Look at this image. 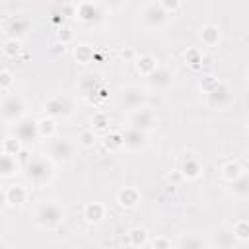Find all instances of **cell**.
I'll return each instance as SVG.
<instances>
[{
  "label": "cell",
  "instance_id": "cell-1",
  "mask_svg": "<svg viewBox=\"0 0 249 249\" xmlns=\"http://www.w3.org/2000/svg\"><path fill=\"white\" fill-rule=\"evenodd\" d=\"M64 220H66V208L58 200L45 198L39 200L33 208V224L39 230H47V231L58 230L64 224Z\"/></svg>",
  "mask_w": 249,
  "mask_h": 249
},
{
  "label": "cell",
  "instance_id": "cell-2",
  "mask_svg": "<svg viewBox=\"0 0 249 249\" xmlns=\"http://www.w3.org/2000/svg\"><path fill=\"white\" fill-rule=\"evenodd\" d=\"M23 175L27 177V181L35 187H45L53 181L54 177V161L47 156V154H39L33 156L31 160H27L25 167H23Z\"/></svg>",
  "mask_w": 249,
  "mask_h": 249
},
{
  "label": "cell",
  "instance_id": "cell-3",
  "mask_svg": "<svg viewBox=\"0 0 249 249\" xmlns=\"http://www.w3.org/2000/svg\"><path fill=\"white\" fill-rule=\"evenodd\" d=\"M171 14L165 12L158 2H146L140 10H138V19L142 23L144 29L148 31H160L169 23Z\"/></svg>",
  "mask_w": 249,
  "mask_h": 249
},
{
  "label": "cell",
  "instance_id": "cell-4",
  "mask_svg": "<svg viewBox=\"0 0 249 249\" xmlns=\"http://www.w3.org/2000/svg\"><path fill=\"white\" fill-rule=\"evenodd\" d=\"M148 105V89L138 84H123L119 88V107L124 111H134Z\"/></svg>",
  "mask_w": 249,
  "mask_h": 249
},
{
  "label": "cell",
  "instance_id": "cell-5",
  "mask_svg": "<svg viewBox=\"0 0 249 249\" xmlns=\"http://www.w3.org/2000/svg\"><path fill=\"white\" fill-rule=\"evenodd\" d=\"M23 117H27V103L21 95L18 93H4L2 99V121L6 126L16 124L18 121H21Z\"/></svg>",
  "mask_w": 249,
  "mask_h": 249
},
{
  "label": "cell",
  "instance_id": "cell-6",
  "mask_svg": "<svg viewBox=\"0 0 249 249\" xmlns=\"http://www.w3.org/2000/svg\"><path fill=\"white\" fill-rule=\"evenodd\" d=\"M45 154L54 161V163H70L76 158V144L70 138L54 136L47 140Z\"/></svg>",
  "mask_w": 249,
  "mask_h": 249
},
{
  "label": "cell",
  "instance_id": "cell-7",
  "mask_svg": "<svg viewBox=\"0 0 249 249\" xmlns=\"http://www.w3.org/2000/svg\"><path fill=\"white\" fill-rule=\"evenodd\" d=\"M233 103V91L226 82H220L210 93H204V105L214 111H224Z\"/></svg>",
  "mask_w": 249,
  "mask_h": 249
},
{
  "label": "cell",
  "instance_id": "cell-8",
  "mask_svg": "<svg viewBox=\"0 0 249 249\" xmlns=\"http://www.w3.org/2000/svg\"><path fill=\"white\" fill-rule=\"evenodd\" d=\"M43 113L56 121L68 119L72 113V101L66 95H51L43 101Z\"/></svg>",
  "mask_w": 249,
  "mask_h": 249
},
{
  "label": "cell",
  "instance_id": "cell-9",
  "mask_svg": "<svg viewBox=\"0 0 249 249\" xmlns=\"http://www.w3.org/2000/svg\"><path fill=\"white\" fill-rule=\"evenodd\" d=\"M177 169H179V173H181V177H183L185 181H198L200 175H202L204 165H202V161H200V158H198L196 154L185 152V154L179 158Z\"/></svg>",
  "mask_w": 249,
  "mask_h": 249
},
{
  "label": "cell",
  "instance_id": "cell-10",
  "mask_svg": "<svg viewBox=\"0 0 249 249\" xmlns=\"http://www.w3.org/2000/svg\"><path fill=\"white\" fill-rule=\"evenodd\" d=\"M103 6L95 0H82L76 4V21L84 25H93L101 19Z\"/></svg>",
  "mask_w": 249,
  "mask_h": 249
},
{
  "label": "cell",
  "instance_id": "cell-11",
  "mask_svg": "<svg viewBox=\"0 0 249 249\" xmlns=\"http://www.w3.org/2000/svg\"><path fill=\"white\" fill-rule=\"evenodd\" d=\"M156 124H158V119L148 105L134 109V111H128V126L140 128L144 132H152L156 128Z\"/></svg>",
  "mask_w": 249,
  "mask_h": 249
},
{
  "label": "cell",
  "instance_id": "cell-12",
  "mask_svg": "<svg viewBox=\"0 0 249 249\" xmlns=\"http://www.w3.org/2000/svg\"><path fill=\"white\" fill-rule=\"evenodd\" d=\"M123 136H124V146H123V150L128 152V154L142 152V150H146V146H148V132H144V130H140V128L128 126V128L123 130Z\"/></svg>",
  "mask_w": 249,
  "mask_h": 249
},
{
  "label": "cell",
  "instance_id": "cell-13",
  "mask_svg": "<svg viewBox=\"0 0 249 249\" xmlns=\"http://www.w3.org/2000/svg\"><path fill=\"white\" fill-rule=\"evenodd\" d=\"M27 198H29V191L19 183H12L2 189V200L10 208H21L27 202Z\"/></svg>",
  "mask_w": 249,
  "mask_h": 249
},
{
  "label": "cell",
  "instance_id": "cell-14",
  "mask_svg": "<svg viewBox=\"0 0 249 249\" xmlns=\"http://www.w3.org/2000/svg\"><path fill=\"white\" fill-rule=\"evenodd\" d=\"M101 86H103V82H101V76L97 72H86V74L80 76V80L76 84V89H78V93L84 99L93 101L95 99V93H97V89Z\"/></svg>",
  "mask_w": 249,
  "mask_h": 249
},
{
  "label": "cell",
  "instance_id": "cell-15",
  "mask_svg": "<svg viewBox=\"0 0 249 249\" xmlns=\"http://www.w3.org/2000/svg\"><path fill=\"white\" fill-rule=\"evenodd\" d=\"M29 31H31V21L25 16H21V14H16V16H10V18L4 19V33H6V37L23 39Z\"/></svg>",
  "mask_w": 249,
  "mask_h": 249
},
{
  "label": "cell",
  "instance_id": "cell-16",
  "mask_svg": "<svg viewBox=\"0 0 249 249\" xmlns=\"http://www.w3.org/2000/svg\"><path fill=\"white\" fill-rule=\"evenodd\" d=\"M146 82H148V88L150 89H154V91H165L173 84V70L160 64L150 76H146Z\"/></svg>",
  "mask_w": 249,
  "mask_h": 249
},
{
  "label": "cell",
  "instance_id": "cell-17",
  "mask_svg": "<svg viewBox=\"0 0 249 249\" xmlns=\"http://www.w3.org/2000/svg\"><path fill=\"white\" fill-rule=\"evenodd\" d=\"M14 134L25 144V142H33L39 138V130H37V121L31 117H23L21 121H18L14 124Z\"/></svg>",
  "mask_w": 249,
  "mask_h": 249
},
{
  "label": "cell",
  "instance_id": "cell-18",
  "mask_svg": "<svg viewBox=\"0 0 249 249\" xmlns=\"http://www.w3.org/2000/svg\"><path fill=\"white\" fill-rule=\"evenodd\" d=\"M82 218H84L86 224L97 226V224H101L107 218V206L103 202H99V200L86 202L84 204V210H82Z\"/></svg>",
  "mask_w": 249,
  "mask_h": 249
},
{
  "label": "cell",
  "instance_id": "cell-19",
  "mask_svg": "<svg viewBox=\"0 0 249 249\" xmlns=\"http://www.w3.org/2000/svg\"><path fill=\"white\" fill-rule=\"evenodd\" d=\"M19 173H23V165H21L19 158L2 152V158H0V177L6 181V179H12V177H16Z\"/></svg>",
  "mask_w": 249,
  "mask_h": 249
},
{
  "label": "cell",
  "instance_id": "cell-20",
  "mask_svg": "<svg viewBox=\"0 0 249 249\" xmlns=\"http://www.w3.org/2000/svg\"><path fill=\"white\" fill-rule=\"evenodd\" d=\"M142 196H140V191L136 187H123L117 191V204L123 208V210H132L140 204Z\"/></svg>",
  "mask_w": 249,
  "mask_h": 249
},
{
  "label": "cell",
  "instance_id": "cell-21",
  "mask_svg": "<svg viewBox=\"0 0 249 249\" xmlns=\"http://www.w3.org/2000/svg\"><path fill=\"white\" fill-rule=\"evenodd\" d=\"M198 39H200V43L204 47H210V49L212 47H218V43L222 41V29L218 25H214V23H206V25L200 27Z\"/></svg>",
  "mask_w": 249,
  "mask_h": 249
},
{
  "label": "cell",
  "instance_id": "cell-22",
  "mask_svg": "<svg viewBox=\"0 0 249 249\" xmlns=\"http://www.w3.org/2000/svg\"><path fill=\"white\" fill-rule=\"evenodd\" d=\"M134 68H136V72L140 74V76H150L158 66H160V60L154 56V54H150V53H142V54H138L134 60Z\"/></svg>",
  "mask_w": 249,
  "mask_h": 249
},
{
  "label": "cell",
  "instance_id": "cell-23",
  "mask_svg": "<svg viewBox=\"0 0 249 249\" xmlns=\"http://www.w3.org/2000/svg\"><path fill=\"white\" fill-rule=\"evenodd\" d=\"M175 247H181V249H202V247H210V239L202 237L200 233H181L179 239L175 241Z\"/></svg>",
  "mask_w": 249,
  "mask_h": 249
},
{
  "label": "cell",
  "instance_id": "cell-24",
  "mask_svg": "<svg viewBox=\"0 0 249 249\" xmlns=\"http://www.w3.org/2000/svg\"><path fill=\"white\" fill-rule=\"evenodd\" d=\"M103 148L111 154L115 152H121L123 146H124V136H123V130H117V128H109L105 134H103Z\"/></svg>",
  "mask_w": 249,
  "mask_h": 249
},
{
  "label": "cell",
  "instance_id": "cell-25",
  "mask_svg": "<svg viewBox=\"0 0 249 249\" xmlns=\"http://www.w3.org/2000/svg\"><path fill=\"white\" fill-rule=\"evenodd\" d=\"M237 243L239 241L233 235L231 228L230 230H220V231L212 233V237H210V247H218V249H230V247H235Z\"/></svg>",
  "mask_w": 249,
  "mask_h": 249
},
{
  "label": "cell",
  "instance_id": "cell-26",
  "mask_svg": "<svg viewBox=\"0 0 249 249\" xmlns=\"http://www.w3.org/2000/svg\"><path fill=\"white\" fill-rule=\"evenodd\" d=\"M72 56H74V60L78 64L86 66V64L93 62V58H95V47L89 45V43H78L72 49Z\"/></svg>",
  "mask_w": 249,
  "mask_h": 249
},
{
  "label": "cell",
  "instance_id": "cell-27",
  "mask_svg": "<svg viewBox=\"0 0 249 249\" xmlns=\"http://www.w3.org/2000/svg\"><path fill=\"white\" fill-rule=\"evenodd\" d=\"M243 173H245V171H243V165H241L237 160H228V161H224L222 167H220V177H222L226 183L235 181V179L241 177Z\"/></svg>",
  "mask_w": 249,
  "mask_h": 249
},
{
  "label": "cell",
  "instance_id": "cell-28",
  "mask_svg": "<svg viewBox=\"0 0 249 249\" xmlns=\"http://www.w3.org/2000/svg\"><path fill=\"white\" fill-rule=\"evenodd\" d=\"M37 130H39V138L43 140H51L56 136V130H58V124H56V119L53 117H41L37 119Z\"/></svg>",
  "mask_w": 249,
  "mask_h": 249
},
{
  "label": "cell",
  "instance_id": "cell-29",
  "mask_svg": "<svg viewBox=\"0 0 249 249\" xmlns=\"http://www.w3.org/2000/svg\"><path fill=\"white\" fill-rule=\"evenodd\" d=\"M21 53H23L21 39H16V37H6V39H4V43H2V54H4L6 58L18 60Z\"/></svg>",
  "mask_w": 249,
  "mask_h": 249
},
{
  "label": "cell",
  "instance_id": "cell-30",
  "mask_svg": "<svg viewBox=\"0 0 249 249\" xmlns=\"http://www.w3.org/2000/svg\"><path fill=\"white\" fill-rule=\"evenodd\" d=\"M150 243V233L146 228H130L128 230V245L130 247H148Z\"/></svg>",
  "mask_w": 249,
  "mask_h": 249
},
{
  "label": "cell",
  "instance_id": "cell-31",
  "mask_svg": "<svg viewBox=\"0 0 249 249\" xmlns=\"http://www.w3.org/2000/svg\"><path fill=\"white\" fill-rule=\"evenodd\" d=\"M183 60H185V64H187L189 68L198 70V68H202V64H204V54H202V51H200L198 47H189V49L183 53Z\"/></svg>",
  "mask_w": 249,
  "mask_h": 249
},
{
  "label": "cell",
  "instance_id": "cell-32",
  "mask_svg": "<svg viewBox=\"0 0 249 249\" xmlns=\"http://www.w3.org/2000/svg\"><path fill=\"white\" fill-rule=\"evenodd\" d=\"M230 193L237 198H247L249 196V173H243L235 181L230 183Z\"/></svg>",
  "mask_w": 249,
  "mask_h": 249
},
{
  "label": "cell",
  "instance_id": "cell-33",
  "mask_svg": "<svg viewBox=\"0 0 249 249\" xmlns=\"http://www.w3.org/2000/svg\"><path fill=\"white\" fill-rule=\"evenodd\" d=\"M89 123H91V128H93L97 134H105V132L111 128V121H109V115H107L105 111H95Z\"/></svg>",
  "mask_w": 249,
  "mask_h": 249
},
{
  "label": "cell",
  "instance_id": "cell-34",
  "mask_svg": "<svg viewBox=\"0 0 249 249\" xmlns=\"http://www.w3.org/2000/svg\"><path fill=\"white\" fill-rule=\"evenodd\" d=\"M23 150V142L16 136V134H8L2 140V152L4 154H12V156H19Z\"/></svg>",
  "mask_w": 249,
  "mask_h": 249
},
{
  "label": "cell",
  "instance_id": "cell-35",
  "mask_svg": "<svg viewBox=\"0 0 249 249\" xmlns=\"http://www.w3.org/2000/svg\"><path fill=\"white\" fill-rule=\"evenodd\" d=\"M78 144H80L82 148H86V150L93 148V146L97 144V132H95L91 126L80 130V134H78Z\"/></svg>",
  "mask_w": 249,
  "mask_h": 249
},
{
  "label": "cell",
  "instance_id": "cell-36",
  "mask_svg": "<svg viewBox=\"0 0 249 249\" xmlns=\"http://www.w3.org/2000/svg\"><path fill=\"white\" fill-rule=\"evenodd\" d=\"M231 231H233V235L237 237V241H239V243H245V241H249V220L241 218V220L233 222V226H231Z\"/></svg>",
  "mask_w": 249,
  "mask_h": 249
},
{
  "label": "cell",
  "instance_id": "cell-37",
  "mask_svg": "<svg viewBox=\"0 0 249 249\" xmlns=\"http://www.w3.org/2000/svg\"><path fill=\"white\" fill-rule=\"evenodd\" d=\"M220 82H222V80L216 78L214 74H202V76L198 78V89H200L202 93H210L214 88H218Z\"/></svg>",
  "mask_w": 249,
  "mask_h": 249
},
{
  "label": "cell",
  "instance_id": "cell-38",
  "mask_svg": "<svg viewBox=\"0 0 249 249\" xmlns=\"http://www.w3.org/2000/svg\"><path fill=\"white\" fill-rule=\"evenodd\" d=\"M14 82H16L14 74L8 68H2L0 70V89H2V93H10L12 88H14Z\"/></svg>",
  "mask_w": 249,
  "mask_h": 249
},
{
  "label": "cell",
  "instance_id": "cell-39",
  "mask_svg": "<svg viewBox=\"0 0 249 249\" xmlns=\"http://www.w3.org/2000/svg\"><path fill=\"white\" fill-rule=\"evenodd\" d=\"M56 39H58L60 43H64V45H70V43L74 41V29H72L70 25H60V27L56 29Z\"/></svg>",
  "mask_w": 249,
  "mask_h": 249
},
{
  "label": "cell",
  "instance_id": "cell-40",
  "mask_svg": "<svg viewBox=\"0 0 249 249\" xmlns=\"http://www.w3.org/2000/svg\"><path fill=\"white\" fill-rule=\"evenodd\" d=\"M173 245H175V241H171V239L165 237V235H156V237H152L150 243H148V247H154V249H169V247H173Z\"/></svg>",
  "mask_w": 249,
  "mask_h": 249
},
{
  "label": "cell",
  "instance_id": "cell-41",
  "mask_svg": "<svg viewBox=\"0 0 249 249\" xmlns=\"http://www.w3.org/2000/svg\"><path fill=\"white\" fill-rule=\"evenodd\" d=\"M101 6H103V10H107V12H119V10H123L124 6H126V2L128 0H97Z\"/></svg>",
  "mask_w": 249,
  "mask_h": 249
},
{
  "label": "cell",
  "instance_id": "cell-42",
  "mask_svg": "<svg viewBox=\"0 0 249 249\" xmlns=\"http://www.w3.org/2000/svg\"><path fill=\"white\" fill-rule=\"evenodd\" d=\"M66 47H68V45H64V43H60V41L56 39V41H53V43L49 45V54H51L53 58H60V56L66 53Z\"/></svg>",
  "mask_w": 249,
  "mask_h": 249
},
{
  "label": "cell",
  "instance_id": "cell-43",
  "mask_svg": "<svg viewBox=\"0 0 249 249\" xmlns=\"http://www.w3.org/2000/svg\"><path fill=\"white\" fill-rule=\"evenodd\" d=\"M181 2H183V0H158V4H160L165 12H169V14H175V12L181 8Z\"/></svg>",
  "mask_w": 249,
  "mask_h": 249
},
{
  "label": "cell",
  "instance_id": "cell-44",
  "mask_svg": "<svg viewBox=\"0 0 249 249\" xmlns=\"http://www.w3.org/2000/svg\"><path fill=\"white\" fill-rule=\"evenodd\" d=\"M62 18L76 19V4H64L62 6Z\"/></svg>",
  "mask_w": 249,
  "mask_h": 249
},
{
  "label": "cell",
  "instance_id": "cell-45",
  "mask_svg": "<svg viewBox=\"0 0 249 249\" xmlns=\"http://www.w3.org/2000/svg\"><path fill=\"white\" fill-rule=\"evenodd\" d=\"M121 56H123V58H128V60H134V58H136L132 51H123V53H121Z\"/></svg>",
  "mask_w": 249,
  "mask_h": 249
},
{
  "label": "cell",
  "instance_id": "cell-46",
  "mask_svg": "<svg viewBox=\"0 0 249 249\" xmlns=\"http://www.w3.org/2000/svg\"><path fill=\"white\" fill-rule=\"evenodd\" d=\"M247 82H249V78H247Z\"/></svg>",
  "mask_w": 249,
  "mask_h": 249
}]
</instances>
